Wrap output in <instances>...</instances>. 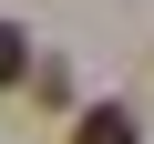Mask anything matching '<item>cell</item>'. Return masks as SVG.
Wrapping results in <instances>:
<instances>
[{"instance_id":"6da1fadb","label":"cell","mask_w":154,"mask_h":144,"mask_svg":"<svg viewBox=\"0 0 154 144\" xmlns=\"http://www.w3.org/2000/svg\"><path fill=\"white\" fill-rule=\"evenodd\" d=\"M72 144H134V113L123 103H93L82 124H72Z\"/></svg>"},{"instance_id":"7a4b0ae2","label":"cell","mask_w":154,"mask_h":144,"mask_svg":"<svg viewBox=\"0 0 154 144\" xmlns=\"http://www.w3.org/2000/svg\"><path fill=\"white\" fill-rule=\"evenodd\" d=\"M21 72H31V41H21L11 21H0V83H21Z\"/></svg>"}]
</instances>
